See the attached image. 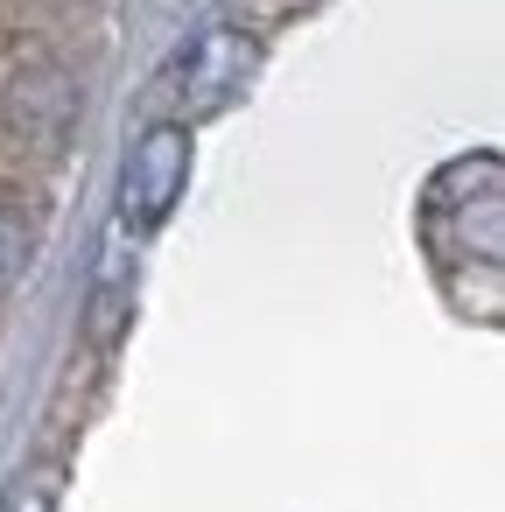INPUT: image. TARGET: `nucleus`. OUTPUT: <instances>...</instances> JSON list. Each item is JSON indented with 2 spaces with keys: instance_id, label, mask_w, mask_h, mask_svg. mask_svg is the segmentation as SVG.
<instances>
[{
  "instance_id": "obj_3",
  "label": "nucleus",
  "mask_w": 505,
  "mask_h": 512,
  "mask_svg": "<svg viewBox=\"0 0 505 512\" xmlns=\"http://www.w3.org/2000/svg\"><path fill=\"white\" fill-rule=\"evenodd\" d=\"M29 267V225L15 211H0V295L15 288V274Z\"/></svg>"
},
{
  "instance_id": "obj_1",
  "label": "nucleus",
  "mask_w": 505,
  "mask_h": 512,
  "mask_svg": "<svg viewBox=\"0 0 505 512\" xmlns=\"http://www.w3.org/2000/svg\"><path fill=\"white\" fill-rule=\"evenodd\" d=\"M183 183H190V134H183V127H148V134L134 141V155H127L120 211H127L134 225H162V218L176 211Z\"/></svg>"
},
{
  "instance_id": "obj_2",
  "label": "nucleus",
  "mask_w": 505,
  "mask_h": 512,
  "mask_svg": "<svg viewBox=\"0 0 505 512\" xmlns=\"http://www.w3.org/2000/svg\"><path fill=\"white\" fill-rule=\"evenodd\" d=\"M253 64H260L253 36H239V29H211V36H197V50L183 57V106H190V113H218V106H232V99L246 92Z\"/></svg>"
}]
</instances>
